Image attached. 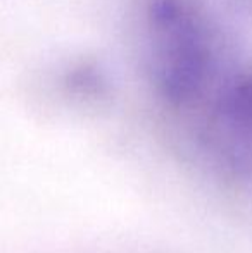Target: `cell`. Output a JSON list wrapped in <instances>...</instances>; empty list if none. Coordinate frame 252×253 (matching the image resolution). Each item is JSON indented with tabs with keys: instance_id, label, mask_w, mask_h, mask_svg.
<instances>
[{
	"instance_id": "obj_2",
	"label": "cell",
	"mask_w": 252,
	"mask_h": 253,
	"mask_svg": "<svg viewBox=\"0 0 252 253\" xmlns=\"http://www.w3.org/2000/svg\"><path fill=\"white\" fill-rule=\"evenodd\" d=\"M185 133L214 174L252 183V60L235 67Z\"/></svg>"
},
{
	"instance_id": "obj_3",
	"label": "cell",
	"mask_w": 252,
	"mask_h": 253,
	"mask_svg": "<svg viewBox=\"0 0 252 253\" xmlns=\"http://www.w3.org/2000/svg\"><path fill=\"white\" fill-rule=\"evenodd\" d=\"M47 78L59 95L74 103H102L112 95L111 73L95 57L64 59L49 69Z\"/></svg>"
},
{
	"instance_id": "obj_1",
	"label": "cell",
	"mask_w": 252,
	"mask_h": 253,
	"mask_svg": "<svg viewBox=\"0 0 252 253\" xmlns=\"http://www.w3.org/2000/svg\"><path fill=\"white\" fill-rule=\"evenodd\" d=\"M128 24L151 97L185 129L240 64L218 14L207 0H128Z\"/></svg>"
},
{
	"instance_id": "obj_4",
	"label": "cell",
	"mask_w": 252,
	"mask_h": 253,
	"mask_svg": "<svg viewBox=\"0 0 252 253\" xmlns=\"http://www.w3.org/2000/svg\"><path fill=\"white\" fill-rule=\"evenodd\" d=\"M232 2L237 3L242 10H247V12L252 14V0H232Z\"/></svg>"
}]
</instances>
